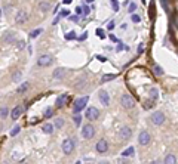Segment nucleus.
Here are the masks:
<instances>
[{
	"instance_id": "f257e3e1",
	"label": "nucleus",
	"mask_w": 178,
	"mask_h": 164,
	"mask_svg": "<svg viewBox=\"0 0 178 164\" xmlns=\"http://www.w3.org/2000/svg\"><path fill=\"white\" fill-rule=\"evenodd\" d=\"M120 104H122V106L126 108V109H131V108L135 106V101H134V98H132L131 95H128V93H123V95H122V98H120Z\"/></svg>"
},
{
	"instance_id": "f03ea898",
	"label": "nucleus",
	"mask_w": 178,
	"mask_h": 164,
	"mask_svg": "<svg viewBox=\"0 0 178 164\" xmlns=\"http://www.w3.org/2000/svg\"><path fill=\"white\" fill-rule=\"evenodd\" d=\"M94 135H95V127H94L91 123H88V124H85V126L82 127V136H83L85 139H92Z\"/></svg>"
},
{
	"instance_id": "7ed1b4c3",
	"label": "nucleus",
	"mask_w": 178,
	"mask_h": 164,
	"mask_svg": "<svg viewBox=\"0 0 178 164\" xmlns=\"http://www.w3.org/2000/svg\"><path fill=\"white\" fill-rule=\"evenodd\" d=\"M89 102V98L88 96H83V98H79V99H76V102H74V106H73V109H74V114H79L85 106H86V104Z\"/></svg>"
},
{
	"instance_id": "20e7f679",
	"label": "nucleus",
	"mask_w": 178,
	"mask_h": 164,
	"mask_svg": "<svg viewBox=\"0 0 178 164\" xmlns=\"http://www.w3.org/2000/svg\"><path fill=\"white\" fill-rule=\"evenodd\" d=\"M85 117H86L89 121H95V120H98V117H100V111H98V108H95V106H89V108L86 109Z\"/></svg>"
},
{
	"instance_id": "39448f33",
	"label": "nucleus",
	"mask_w": 178,
	"mask_h": 164,
	"mask_svg": "<svg viewBox=\"0 0 178 164\" xmlns=\"http://www.w3.org/2000/svg\"><path fill=\"white\" fill-rule=\"evenodd\" d=\"M74 139L73 137H68V139H65L64 142H62V151H64V154H71L73 151H74Z\"/></svg>"
},
{
	"instance_id": "423d86ee",
	"label": "nucleus",
	"mask_w": 178,
	"mask_h": 164,
	"mask_svg": "<svg viewBox=\"0 0 178 164\" xmlns=\"http://www.w3.org/2000/svg\"><path fill=\"white\" fill-rule=\"evenodd\" d=\"M52 62H54V58L51 55H42L37 59V65L39 67H49V65H52Z\"/></svg>"
},
{
	"instance_id": "0eeeda50",
	"label": "nucleus",
	"mask_w": 178,
	"mask_h": 164,
	"mask_svg": "<svg viewBox=\"0 0 178 164\" xmlns=\"http://www.w3.org/2000/svg\"><path fill=\"white\" fill-rule=\"evenodd\" d=\"M151 123H153L154 126H162V124L165 123V114L160 112V111L154 112V114L151 115Z\"/></svg>"
},
{
	"instance_id": "6e6552de",
	"label": "nucleus",
	"mask_w": 178,
	"mask_h": 164,
	"mask_svg": "<svg viewBox=\"0 0 178 164\" xmlns=\"http://www.w3.org/2000/svg\"><path fill=\"white\" fill-rule=\"evenodd\" d=\"M150 139H151V136H150V133H148L147 130L140 132V135H138V142H140V145H143V146L148 145V143H150Z\"/></svg>"
},
{
	"instance_id": "1a4fd4ad",
	"label": "nucleus",
	"mask_w": 178,
	"mask_h": 164,
	"mask_svg": "<svg viewBox=\"0 0 178 164\" xmlns=\"http://www.w3.org/2000/svg\"><path fill=\"white\" fill-rule=\"evenodd\" d=\"M15 21H17V24H24V22H27V21H28V12H27L25 9H20L18 14H17V17H15Z\"/></svg>"
},
{
	"instance_id": "9d476101",
	"label": "nucleus",
	"mask_w": 178,
	"mask_h": 164,
	"mask_svg": "<svg viewBox=\"0 0 178 164\" xmlns=\"http://www.w3.org/2000/svg\"><path fill=\"white\" fill-rule=\"evenodd\" d=\"M95 149H97L100 154L107 152V151H109V142H107L106 139H100V140L97 142V145H95Z\"/></svg>"
},
{
	"instance_id": "9b49d317",
	"label": "nucleus",
	"mask_w": 178,
	"mask_h": 164,
	"mask_svg": "<svg viewBox=\"0 0 178 164\" xmlns=\"http://www.w3.org/2000/svg\"><path fill=\"white\" fill-rule=\"evenodd\" d=\"M22 112H24V106H22V105H17V106H15V108L9 112V115H11V118H12V120H18V118L21 117V114H22Z\"/></svg>"
},
{
	"instance_id": "f8f14e48",
	"label": "nucleus",
	"mask_w": 178,
	"mask_h": 164,
	"mask_svg": "<svg viewBox=\"0 0 178 164\" xmlns=\"http://www.w3.org/2000/svg\"><path fill=\"white\" fill-rule=\"evenodd\" d=\"M98 98H100V101H101V104H103L104 106H109V105H110V95H109V92L100 90Z\"/></svg>"
},
{
	"instance_id": "ddd939ff",
	"label": "nucleus",
	"mask_w": 178,
	"mask_h": 164,
	"mask_svg": "<svg viewBox=\"0 0 178 164\" xmlns=\"http://www.w3.org/2000/svg\"><path fill=\"white\" fill-rule=\"evenodd\" d=\"M120 137H122V139H125V140L131 139V137H132V130H131V127L123 126V127L120 129Z\"/></svg>"
},
{
	"instance_id": "4468645a",
	"label": "nucleus",
	"mask_w": 178,
	"mask_h": 164,
	"mask_svg": "<svg viewBox=\"0 0 178 164\" xmlns=\"http://www.w3.org/2000/svg\"><path fill=\"white\" fill-rule=\"evenodd\" d=\"M52 76H54V78H56V80L64 78V77H65V68H55Z\"/></svg>"
},
{
	"instance_id": "2eb2a0df",
	"label": "nucleus",
	"mask_w": 178,
	"mask_h": 164,
	"mask_svg": "<svg viewBox=\"0 0 178 164\" xmlns=\"http://www.w3.org/2000/svg\"><path fill=\"white\" fill-rule=\"evenodd\" d=\"M67 101H68V96L64 93V95H59V96L56 98V102H55V104H56V106H58V108H62V106L65 105V102H67Z\"/></svg>"
},
{
	"instance_id": "dca6fc26",
	"label": "nucleus",
	"mask_w": 178,
	"mask_h": 164,
	"mask_svg": "<svg viewBox=\"0 0 178 164\" xmlns=\"http://www.w3.org/2000/svg\"><path fill=\"white\" fill-rule=\"evenodd\" d=\"M165 164H177V155L175 154H168L165 157Z\"/></svg>"
},
{
	"instance_id": "f3484780",
	"label": "nucleus",
	"mask_w": 178,
	"mask_h": 164,
	"mask_svg": "<svg viewBox=\"0 0 178 164\" xmlns=\"http://www.w3.org/2000/svg\"><path fill=\"white\" fill-rule=\"evenodd\" d=\"M42 132H45L46 135H51V133L54 132V126H52L51 123H45V124L42 126Z\"/></svg>"
},
{
	"instance_id": "a211bd4d",
	"label": "nucleus",
	"mask_w": 178,
	"mask_h": 164,
	"mask_svg": "<svg viewBox=\"0 0 178 164\" xmlns=\"http://www.w3.org/2000/svg\"><path fill=\"white\" fill-rule=\"evenodd\" d=\"M9 108L8 106H0V118H2V120H5L8 115H9Z\"/></svg>"
},
{
	"instance_id": "6ab92c4d",
	"label": "nucleus",
	"mask_w": 178,
	"mask_h": 164,
	"mask_svg": "<svg viewBox=\"0 0 178 164\" xmlns=\"http://www.w3.org/2000/svg\"><path fill=\"white\" fill-rule=\"evenodd\" d=\"M39 8H40V11L46 12V11L51 9V3L49 2H39Z\"/></svg>"
},
{
	"instance_id": "aec40b11",
	"label": "nucleus",
	"mask_w": 178,
	"mask_h": 164,
	"mask_svg": "<svg viewBox=\"0 0 178 164\" xmlns=\"http://www.w3.org/2000/svg\"><path fill=\"white\" fill-rule=\"evenodd\" d=\"M28 87H30V83H28V81H25V83H22V84L18 87V90H17V92H18V93H25V92L28 90Z\"/></svg>"
},
{
	"instance_id": "412c9836",
	"label": "nucleus",
	"mask_w": 178,
	"mask_h": 164,
	"mask_svg": "<svg viewBox=\"0 0 178 164\" xmlns=\"http://www.w3.org/2000/svg\"><path fill=\"white\" fill-rule=\"evenodd\" d=\"M52 126L56 127V129H61V127H64V120H62V118H55Z\"/></svg>"
},
{
	"instance_id": "4be33fe9",
	"label": "nucleus",
	"mask_w": 178,
	"mask_h": 164,
	"mask_svg": "<svg viewBox=\"0 0 178 164\" xmlns=\"http://www.w3.org/2000/svg\"><path fill=\"white\" fill-rule=\"evenodd\" d=\"M117 77V74H104L103 77H101V80L103 81H110V80H114Z\"/></svg>"
},
{
	"instance_id": "5701e85b",
	"label": "nucleus",
	"mask_w": 178,
	"mask_h": 164,
	"mask_svg": "<svg viewBox=\"0 0 178 164\" xmlns=\"http://www.w3.org/2000/svg\"><path fill=\"white\" fill-rule=\"evenodd\" d=\"M148 95H150V98H151V101H156L157 99V96H159V93H157V89H150L148 90Z\"/></svg>"
},
{
	"instance_id": "b1692460",
	"label": "nucleus",
	"mask_w": 178,
	"mask_h": 164,
	"mask_svg": "<svg viewBox=\"0 0 178 164\" xmlns=\"http://www.w3.org/2000/svg\"><path fill=\"white\" fill-rule=\"evenodd\" d=\"M134 146H129L128 149H125L123 152H122V157H131V155H134Z\"/></svg>"
},
{
	"instance_id": "393cba45",
	"label": "nucleus",
	"mask_w": 178,
	"mask_h": 164,
	"mask_svg": "<svg viewBox=\"0 0 178 164\" xmlns=\"http://www.w3.org/2000/svg\"><path fill=\"white\" fill-rule=\"evenodd\" d=\"M153 73H154L156 76H162V74H163V68H162L160 65H154V67H153Z\"/></svg>"
},
{
	"instance_id": "a878e982",
	"label": "nucleus",
	"mask_w": 178,
	"mask_h": 164,
	"mask_svg": "<svg viewBox=\"0 0 178 164\" xmlns=\"http://www.w3.org/2000/svg\"><path fill=\"white\" fill-rule=\"evenodd\" d=\"M135 11H137V3H135V2H131V3L128 5V12H129V14H134Z\"/></svg>"
},
{
	"instance_id": "bb28decb",
	"label": "nucleus",
	"mask_w": 178,
	"mask_h": 164,
	"mask_svg": "<svg viewBox=\"0 0 178 164\" xmlns=\"http://www.w3.org/2000/svg\"><path fill=\"white\" fill-rule=\"evenodd\" d=\"M52 114H54V109H52L51 106H48V108L45 109V114H43V117H45V118H51V117H52Z\"/></svg>"
},
{
	"instance_id": "cd10ccee",
	"label": "nucleus",
	"mask_w": 178,
	"mask_h": 164,
	"mask_svg": "<svg viewBox=\"0 0 178 164\" xmlns=\"http://www.w3.org/2000/svg\"><path fill=\"white\" fill-rule=\"evenodd\" d=\"M14 40H15V34L14 33H9L8 36H5V42L6 43H12Z\"/></svg>"
},
{
	"instance_id": "c85d7f7f",
	"label": "nucleus",
	"mask_w": 178,
	"mask_h": 164,
	"mask_svg": "<svg viewBox=\"0 0 178 164\" xmlns=\"http://www.w3.org/2000/svg\"><path fill=\"white\" fill-rule=\"evenodd\" d=\"M76 39V33L74 31H70L68 34H65V40H74Z\"/></svg>"
},
{
	"instance_id": "c756f323",
	"label": "nucleus",
	"mask_w": 178,
	"mask_h": 164,
	"mask_svg": "<svg viewBox=\"0 0 178 164\" xmlns=\"http://www.w3.org/2000/svg\"><path fill=\"white\" fill-rule=\"evenodd\" d=\"M73 120H74V124H76V126H80V123H82V115H79V114H76Z\"/></svg>"
},
{
	"instance_id": "7c9ffc66",
	"label": "nucleus",
	"mask_w": 178,
	"mask_h": 164,
	"mask_svg": "<svg viewBox=\"0 0 178 164\" xmlns=\"http://www.w3.org/2000/svg\"><path fill=\"white\" fill-rule=\"evenodd\" d=\"M20 132H21V127H20V126H15V127L11 130V136H15V135H18Z\"/></svg>"
},
{
	"instance_id": "2f4dec72",
	"label": "nucleus",
	"mask_w": 178,
	"mask_h": 164,
	"mask_svg": "<svg viewBox=\"0 0 178 164\" xmlns=\"http://www.w3.org/2000/svg\"><path fill=\"white\" fill-rule=\"evenodd\" d=\"M111 8H113V11H119V2L117 0H111Z\"/></svg>"
},
{
	"instance_id": "473e14b6",
	"label": "nucleus",
	"mask_w": 178,
	"mask_h": 164,
	"mask_svg": "<svg viewBox=\"0 0 178 164\" xmlns=\"http://www.w3.org/2000/svg\"><path fill=\"white\" fill-rule=\"evenodd\" d=\"M40 33H42V28H36V30H34V31L30 34V37H33V39H34V37H37Z\"/></svg>"
},
{
	"instance_id": "72a5a7b5",
	"label": "nucleus",
	"mask_w": 178,
	"mask_h": 164,
	"mask_svg": "<svg viewBox=\"0 0 178 164\" xmlns=\"http://www.w3.org/2000/svg\"><path fill=\"white\" fill-rule=\"evenodd\" d=\"M20 78H21V73H20V71H15L14 76H12V80H14V81H18Z\"/></svg>"
},
{
	"instance_id": "f704fd0d",
	"label": "nucleus",
	"mask_w": 178,
	"mask_h": 164,
	"mask_svg": "<svg viewBox=\"0 0 178 164\" xmlns=\"http://www.w3.org/2000/svg\"><path fill=\"white\" fill-rule=\"evenodd\" d=\"M82 11H83V15H89V12H91V9H89L88 5H83V6H82Z\"/></svg>"
},
{
	"instance_id": "c9c22d12",
	"label": "nucleus",
	"mask_w": 178,
	"mask_h": 164,
	"mask_svg": "<svg viewBox=\"0 0 178 164\" xmlns=\"http://www.w3.org/2000/svg\"><path fill=\"white\" fill-rule=\"evenodd\" d=\"M140 21H141V17H140V15H135V14H134V15H132V22L138 24Z\"/></svg>"
},
{
	"instance_id": "e433bc0d",
	"label": "nucleus",
	"mask_w": 178,
	"mask_h": 164,
	"mask_svg": "<svg viewBox=\"0 0 178 164\" xmlns=\"http://www.w3.org/2000/svg\"><path fill=\"white\" fill-rule=\"evenodd\" d=\"M97 36H98L100 39H106V34H104V31H103L101 28H98V30H97Z\"/></svg>"
},
{
	"instance_id": "4c0bfd02",
	"label": "nucleus",
	"mask_w": 178,
	"mask_h": 164,
	"mask_svg": "<svg viewBox=\"0 0 178 164\" xmlns=\"http://www.w3.org/2000/svg\"><path fill=\"white\" fill-rule=\"evenodd\" d=\"M79 15H83V11H82V6H77V8H76V17H79Z\"/></svg>"
},
{
	"instance_id": "58836bf2",
	"label": "nucleus",
	"mask_w": 178,
	"mask_h": 164,
	"mask_svg": "<svg viewBox=\"0 0 178 164\" xmlns=\"http://www.w3.org/2000/svg\"><path fill=\"white\" fill-rule=\"evenodd\" d=\"M24 47H25V42H20L18 43V50H22Z\"/></svg>"
},
{
	"instance_id": "ea45409f",
	"label": "nucleus",
	"mask_w": 178,
	"mask_h": 164,
	"mask_svg": "<svg viewBox=\"0 0 178 164\" xmlns=\"http://www.w3.org/2000/svg\"><path fill=\"white\" fill-rule=\"evenodd\" d=\"M68 15H70V12H68L67 9H64V11L61 12V17H64V18H65V17H68Z\"/></svg>"
},
{
	"instance_id": "a19ab883",
	"label": "nucleus",
	"mask_w": 178,
	"mask_h": 164,
	"mask_svg": "<svg viewBox=\"0 0 178 164\" xmlns=\"http://www.w3.org/2000/svg\"><path fill=\"white\" fill-rule=\"evenodd\" d=\"M114 25H116V24H114V21H111V22H109L107 28H109V30H113V28H114Z\"/></svg>"
},
{
	"instance_id": "79ce46f5",
	"label": "nucleus",
	"mask_w": 178,
	"mask_h": 164,
	"mask_svg": "<svg viewBox=\"0 0 178 164\" xmlns=\"http://www.w3.org/2000/svg\"><path fill=\"white\" fill-rule=\"evenodd\" d=\"M70 21H73V22H77V21H79V17L73 15V17H70Z\"/></svg>"
},
{
	"instance_id": "37998d69",
	"label": "nucleus",
	"mask_w": 178,
	"mask_h": 164,
	"mask_svg": "<svg viewBox=\"0 0 178 164\" xmlns=\"http://www.w3.org/2000/svg\"><path fill=\"white\" fill-rule=\"evenodd\" d=\"M86 36H88V34H86V33H83V34H82V36L79 37V40H80V42H83V40L86 39Z\"/></svg>"
},
{
	"instance_id": "c03bdc74",
	"label": "nucleus",
	"mask_w": 178,
	"mask_h": 164,
	"mask_svg": "<svg viewBox=\"0 0 178 164\" xmlns=\"http://www.w3.org/2000/svg\"><path fill=\"white\" fill-rule=\"evenodd\" d=\"M144 50V45H140V47H138V53H141Z\"/></svg>"
},
{
	"instance_id": "a18cd8bd",
	"label": "nucleus",
	"mask_w": 178,
	"mask_h": 164,
	"mask_svg": "<svg viewBox=\"0 0 178 164\" xmlns=\"http://www.w3.org/2000/svg\"><path fill=\"white\" fill-rule=\"evenodd\" d=\"M110 39H111V40H113V42H117V39H116V37H114V36H113V34H111V36H110Z\"/></svg>"
},
{
	"instance_id": "49530a36",
	"label": "nucleus",
	"mask_w": 178,
	"mask_h": 164,
	"mask_svg": "<svg viewBox=\"0 0 178 164\" xmlns=\"http://www.w3.org/2000/svg\"><path fill=\"white\" fill-rule=\"evenodd\" d=\"M150 164H160V161H157V160H154V161H151Z\"/></svg>"
},
{
	"instance_id": "de8ad7c7",
	"label": "nucleus",
	"mask_w": 178,
	"mask_h": 164,
	"mask_svg": "<svg viewBox=\"0 0 178 164\" xmlns=\"http://www.w3.org/2000/svg\"><path fill=\"white\" fill-rule=\"evenodd\" d=\"M76 164H82V163H80V161H77V163H76Z\"/></svg>"
},
{
	"instance_id": "09e8293b",
	"label": "nucleus",
	"mask_w": 178,
	"mask_h": 164,
	"mask_svg": "<svg viewBox=\"0 0 178 164\" xmlns=\"http://www.w3.org/2000/svg\"><path fill=\"white\" fill-rule=\"evenodd\" d=\"M0 130H2V127H0Z\"/></svg>"
},
{
	"instance_id": "8fccbe9b",
	"label": "nucleus",
	"mask_w": 178,
	"mask_h": 164,
	"mask_svg": "<svg viewBox=\"0 0 178 164\" xmlns=\"http://www.w3.org/2000/svg\"><path fill=\"white\" fill-rule=\"evenodd\" d=\"M5 164H6V163H5Z\"/></svg>"
}]
</instances>
